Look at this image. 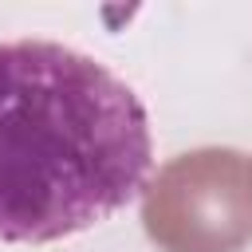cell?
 <instances>
[{
	"mask_svg": "<svg viewBox=\"0 0 252 252\" xmlns=\"http://www.w3.org/2000/svg\"><path fill=\"white\" fill-rule=\"evenodd\" d=\"M150 173V118L98 59L0 43V240L51 244L118 213Z\"/></svg>",
	"mask_w": 252,
	"mask_h": 252,
	"instance_id": "cell-1",
	"label": "cell"
},
{
	"mask_svg": "<svg viewBox=\"0 0 252 252\" xmlns=\"http://www.w3.org/2000/svg\"><path fill=\"white\" fill-rule=\"evenodd\" d=\"M142 224L161 252H240L252 240V158L220 146L177 154L146 185Z\"/></svg>",
	"mask_w": 252,
	"mask_h": 252,
	"instance_id": "cell-2",
	"label": "cell"
}]
</instances>
